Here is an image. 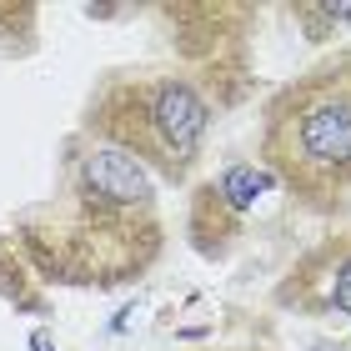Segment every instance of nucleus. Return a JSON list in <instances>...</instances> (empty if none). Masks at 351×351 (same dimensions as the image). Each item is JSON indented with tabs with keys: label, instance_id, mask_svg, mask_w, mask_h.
I'll list each match as a JSON object with an SVG mask.
<instances>
[{
	"label": "nucleus",
	"instance_id": "7",
	"mask_svg": "<svg viewBox=\"0 0 351 351\" xmlns=\"http://www.w3.org/2000/svg\"><path fill=\"white\" fill-rule=\"evenodd\" d=\"M221 351H266V346H221Z\"/></svg>",
	"mask_w": 351,
	"mask_h": 351
},
{
	"label": "nucleus",
	"instance_id": "5",
	"mask_svg": "<svg viewBox=\"0 0 351 351\" xmlns=\"http://www.w3.org/2000/svg\"><path fill=\"white\" fill-rule=\"evenodd\" d=\"M271 301L306 322H351V226L311 241L276 276Z\"/></svg>",
	"mask_w": 351,
	"mask_h": 351
},
{
	"label": "nucleus",
	"instance_id": "2",
	"mask_svg": "<svg viewBox=\"0 0 351 351\" xmlns=\"http://www.w3.org/2000/svg\"><path fill=\"white\" fill-rule=\"evenodd\" d=\"M256 161L316 221L351 216V45L311 60L261 106Z\"/></svg>",
	"mask_w": 351,
	"mask_h": 351
},
{
	"label": "nucleus",
	"instance_id": "6",
	"mask_svg": "<svg viewBox=\"0 0 351 351\" xmlns=\"http://www.w3.org/2000/svg\"><path fill=\"white\" fill-rule=\"evenodd\" d=\"M286 15L306 30V40L311 45H322V40H331L341 25H351V5H322V0H301V5H286Z\"/></svg>",
	"mask_w": 351,
	"mask_h": 351
},
{
	"label": "nucleus",
	"instance_id": "8",
	"mask_svg": "<svg viewBox=\"0 0 351 351\" xmlns=\"http://www.w3.org/2000/svg\"><path fill=\"white\" fill-rule=\"evenodd\" d=\"M331 351H351V346H331Z\"/></svg>",
	"mask_w": 351,
	"mask_h": 351
},
{
	"label": "nucleus",
	"instance_id": "3",
	"mask_svg": "<svg viewBox=\"0 0 351 351\" xmlns=\"http://www.w3.org/2000/svg\"><path fill=\"white\" fill-rule=\"evenodd\" d=\"M221 121L216 90L186 66H125L90 86L81 131L125 151L151 176L181 186L196 176L206 141Z\"/></svg>",
	"mask_w": 351,
	"mask_h": 351
},
{
	"label": "nucleus",
	"instance_id": "1",
	"mask_svg": "<svg viewBox=\"0 0 351 351\" xmlns=\"http://www.w3.org/2000/svg\"><path fill=\"white\" fill-rule=\"evenodd\" d=\"M10 226L36 281L75 291H121L166 256L156 176L81 125L56 151L51 196L21 206Z\"/></svg>",
	"mask_w": 351,
	"mask_h": 351
},
{
	"label": "nucleus",
	"instance_id": "4",
	"mask_svg": "<svg viewBox=\"0 0 351 351\" xmlns=\"http://www.w3.org/2000/svg\"><path fill=\"white\" fill-rule=\"evenodd\" d=\"M266 191H281V186H276V176H271L261 161H231L216 176L196 181L191 206H186L191 246H196L206 261H226L236 251V241L246 236L251 211L266 201Z\"/></svg>",
	"mask_w": 351,
	"mask_h": 351
}]
</instances>
